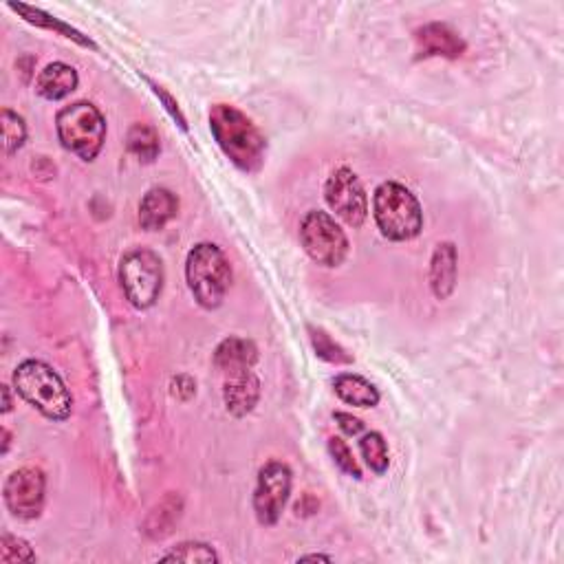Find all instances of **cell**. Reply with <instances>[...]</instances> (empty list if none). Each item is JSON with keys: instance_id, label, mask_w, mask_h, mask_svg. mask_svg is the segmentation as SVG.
<instances>
[{"instance_id": "6da1fadb", "label": "cell", "mask_w": 564, "mask_h": 564, "mask_svg": "<svg viewBox=\"0 0 564 564\" xmlns=\"http://www.w3.org/2000/svg\"><path fill=\"white\" fill-rule=\"evenodd\" d=\"M210 128L223 153L243 172H256L265 159V137L252 119L230 104H216L210 111Z\"/></svg>"}, {"instance_id": "7a4b0ae2", "label": "cell", "mask_w": 564, "mask_h": 564, "mask_svg": "<svg viewBox=\"0 0 564 564\" xmlns=\"http://www.w3.org/2000/svg\"><path fill=\"white\" fill-rule=\"evenodd\" d=\"M14 388L29 406H34L47 419L64 421L73 410V397L62 377L40 360H25L14 371Z\"/></svg>"}, {"instance_id": "3957f363", "label": "cell", "mask_w": 564, "mask_h": 564, "mask_svg": "<svg viewBox=\"0 0 564 564\" xmlns=\"http://www.w3.org/2000/svg\"><path fill=\"white\" fill-rule=\"evenodd\" d=\"M375 223L388 241H410L423 227V212L415 194L397 181H386L373 197Z\"/></svg>"}, {"instance_id": "277c9868", "label": "cell", "mask_w": 564, "mask_h": 564, "mask_svg": "<svg viewBox=\"0 0 564 564\" xmlns=\"http://www.w3.org/2000/svg\"><path fill=\"white\" fill-rule=\"evenodd\" d=\"M186 280L194 300L203 309L221 307L232 282V267L221 247L212 243H199L197 247H192L186 260Z\"/></svg>"}, {"instance_id": "5b68a950", "label": "cell", "mask_w": 564, "mask_h": 564, "mask_svg": "<svg viewBox=\"0 0 564 564\" xmlns=\"http://www.w3.org/2000/svg\"><path fill=\"white\" fill-rule=\"evenodd\" d=\"M56 128L62 146L84 161H93L104 146L106 122L102 113L89 102L64 106L56 117Z\"/></svg>"}, {"instance_id": "8992f818", "label": "cell", "mask_w": 564, "mask_h": 564, "mask_svg": "<svg viewBox=\"0 0 564 564\" xmlns=\"http://www.w3.org/2000/svg\"><path fill=\"white\" fill-rule=\"evenodd\" d=\"M119 282L130 305L150 309L164 289V263L150 249H130L119 260Z\"/></svg>"}, {"instance_id": "52a82bcc", "label": "cell", "mask_w": 564, "mask_h": 564, "mask_svg": "<svg viewBox=\"0 0 564 564\" xmlns=\"http://www.w3.org/2000/svg\"><path fill=\"white\" fill-rule=\"evenodd\" d=\"M300 243L311 260L324 267H338L349 254V238L327 212L311 210L300 223Z\"/></svg>"}, {"instance_id": "ba28073f", "label": "cell", "mask_w": 564, "mask_h": 564, "mask_svg": "<svg viewBox=\"0 0 564 564\" xmlns=\"http://www.w3.org/2000/svg\"><path fill=\"white\" fill-rule=\"evenodd\" d=\"M291 494V470L285 463L269 461L258 472L254 512L260 525H276Z\"/></svg>"}, {"instance_id": "9c48e42d", "label": "cell", "mask_w": 564, "mask_h": 564, "mask_svg": "<svg viewBox=\"0 0 564 564\" xmlns=\"http://www.w3.org/2000/svg\"><path fill=\"white\" fill-rule=\"evenodd\" d=\"M324 199H327L329 208L335 212V216L351 225L360 227L366 221L368 214V199L362 181L349 168H338L333 175L327 179L324 186Z\"/></svg>"}, {"instance_id": "30bf717a", "label": "cell", "mask_w": 564, "mask_h": 564, "mask_svg": "<svg viewBox=\"0 0 564 564\" xmlns=\"http://www.w3.org/2000/svg\"><path fill=\"white\" fill-rule=\"evenodd\" d=\"M3 494L16 518H38L45 505V474L38 468H20L5 481Z\"/></svg>"}, {"instance_id": "8fae6325", "label": "cell", "mask_w": 564, "mask_h": 564, "mask_svg": "<svg viewBox=\"0 0 564 564\" xmlns=\"http://www.w3.org/2000/svg\"><path fill=\"white\" fill-rule=\"evenodd\" d=\"M417 51L419 58H430V56H441V58H459L465 51V42L459 38V34L448 25L441 23H430L417 31Z\"/></svg>"}, {"instance_id": "7c38bea8", "label": "cell", "mask_w": 564, "mask_h": 564, "mask_svg": "<svg viewBox=\"0 0 564 564\" xmlns=\"http://www.w3.org/2000/svg\"><path fill=\"white\" fill-rule=\"evenodd\" d=\"M179 201L168 188H153L139 203V223L146 232H159L175 219Z\"/></svg>"}, {"instance_id": "4fadbf2b", "label": "cell", "mask_w": 564, "mask_h": 564, "mask_svg": "<svg viewBox=\"0 0 564 564\" xmlns=\"http://www.w3.org/2000/svg\"><path fill=\"white\" fill-rule=\"evenodd\" d=\"M223 397L227 410H230L234 417H243L247 412H252L260 397V382L252 368L225 375Z\"/></svg>"}, {"instance_id": "5bb4252c", "label": "cell", "mask_w": 564, "mask_h": 564, "mask_svg": "<svg viewBox=\"0 0 564 564\" xmlns=\"http://www.w3.org/2000/svg\"><path fill=\"white\" fill-rule=\"evenodd\" d=\"M457 285V247L439 243L430 263V287L439 300H446Z\"/></svg>"}, {"instance_id": "9a60e30c", "label": "cell", "mask_w": 564, "mask_h": 564, "mask_svg": "<svg viewBox=\"0 0 564 564\" xmlns=\"http://www.w3.org/2000/svg\"><path fill=\"white\" fill-rule=\"evenodd\" d=\"M78 82V71L64 62H53L40 71L36 80V91L38 95L45 97V100L56 102L78 89Z\"/></svg>"}, {"instance_id": "2e32d148", "label": "cell", "mask_w": 564, "mask_h": 564, "mask_svg": "<svg viewBox=\"0 0 564 564\" xmlns=\"http://www.w3.org/2000/svg\"><path fill=\"white\" fill-rule=\"evenodd\" d=\"M258 360V349L254 342L243 338H227L219 344V349L214 353V364L221 368L225 375L247 371Z\"/></svg>"}, {"instance_id": "e0dca14e", "label": "cell", "mask_w": 564, "mask_h": 564, "mask_svg": "<svg viewBox=\"0 0 564 564\" xmlns=\"http://www.w3.org/2000/svg\"><path fill=\"white\" fill-rule=\"evenodd\" d=\"M333 388H335V395H338L344 404H349V406L373 408L379 404V390L362 375L342 373L333 379Z\"/></svg>"}, {"instance_id": "ac0fdd59", "label": "cell", "mask_w": 564, "mask_h": 564, "mask_svg": "<svg viewBox=\"0 0 564 564\" xmlns=\"http://www.w3.org/2000/svg\"><path fill=\"white\" fill-rule=\"evenodd\" d=\"M128 150L141 161H155L159 155V135L153 126L135 124L128 130Z\"/></svg>"}, {"instance_id": "d6986e66", "label": "cell", "mask_w": 564, "mask_h": 564, "mask_svg": "<svg viewBox=\"0 0 564 564\" xmlns=\"http://www.w3.org/2000/svg\"><path fill=\"white\" fill-rule=\"evenodd\" d=\"M360 450H362V457L366 465L375 474H384L388 470V463H390L388 446L379 432H366V435L360 439Z\"/></svg>"}, {"instance_id": "ffe728a7", "label": "cell", "mask_w": 564, "mask_h": 564, "mask_svg": "<svg viewBox=\"0 0 564 564\" xmlns=\"http://www.w3.org/2000/svg\"><path fill=\"white\" fill-rule=\"evenodd\" d=\"M164 562H219V556L210 545L203 542H181L166 556H161Z\"/></svg>"}, {"instance_id": "44dd1931", "label": "cell", "mask_w": 564, "mask_h": 564, "mask_svg": "<svg viewBox=\"0 0 564 564\" xmlns=\"http://www.w3.org/2000/svg\"><path fill=\"white\" fill-rule=\"evenodd\" d=\"M27 139V126L25 119L16 115L9 108H3V141H5V153L14 155L23 148Z\"/></svg>"}, {"instance_id": "7402d4cb", "label": "cell", "mask_w": 564, "mask_h": 564, "mask_svg": "<svg viewBox=\"0 0 564 564\" xmlns=\"http://www.w3.org/2000/svg\"><path fill=\"white\" fill-rule=\"evenodd\" d=\"M12 9H16V12L23 14V16L29 20V23H36V25H42V27H49V29H58V31H62V34L67 36V38L78 40L80 45H84V47H93V42H91V40H86V38H82V36L78 34V31L71 29V27H67V25L58 23V20H53L51 16L38 12V9H31V7H27V5H12Z\"/></svg>"}, {"instance_id": "603a6c76", "label": "cell", "mask_w": 564, "mask_h": 564, "mask_svg": "<svg viewBox=\"0 0 564 564\" xmlns=\"http://www.w3.org/2000/svg\"><path fill=\"white\" fill-rule=\"evenodd\" d=\"M34 560L36 553L31 551L25 540L9 534H5L3 540H0V562L16 564V562H34Z\"/></svg>"}, {"instance_id": "cb8c5ba5", "label": "cell", "mask_w": 564, "mask_h": 564, "mask_svg": "<svg viewBox=\"0 0 564 564\" xmlns=\"http://www.w3.org/2000/svg\"><path fill=\"white\" fill-rule=\"evenodd\" d=\"M329 452H331V457H333L335 465H338V468H340L344 474L353 476V479H362L360 465L355 463L353 452H351L349 446H346L344 439L331 437V439H329Z\"/></svg>"}, {"instance_id": "d4e9b609", "label": "cell", "mask_w": 564, "mask_h": 564, "mask_svg": "<svg viewBox=\"0 0 564 564\" xmlns=\"http://www.w3.org/2000/svg\"><path fill=\"white\" fill-rule=\"evenodd\" d=\"M311 340H313V349L324 360H329L333 364H344V362H351V357L346 355L338 344H335L327 333L320 331V329H311Z\"/></svg>"}, {"instance_id": "484cf974", "label": "cell", "mask_w": 564, "mask_h": 564, "mask_svg": "<svg viewBox=\"0 0 564 564\" xmlns=\"http://www.w3.org/2000/svg\"><path fill=\"white\" fill-rule=\"evenodd\" d=\"M335 421H338V426L342 428V432L344 435H349V437H357L360 435V432L364 430V423L357 419V417H353V415H349V412H335Z\"/></svg>"}, {"instance_id": "4316f807", "label": "cell", "mask_w": 564, "mask_h": 564, "mask_svg": "<svg viewBox=\"0 0 564 564\" xmlns=\"http://www.w3.org/2000/svg\"><path fill=\"white\" fill-rule=\"evenodd\" d=\"M307 560H311V562H331L333 558H329V556H320V553H313V556H302L300 558V562H307Z\"/></svg>"}, {"instance_id": "83f0119b", "label": "cell", "mask_w": 564, "mask_h": 564, "mask_svg": "<svg viewBox=\"0 0 564 564\" xmlns=\"http://www.w3.org/2000/svg\"><path fill=\"white\" fill-rule=\"evenodd\" d=\"M3 412H9L12 410V397H9V388L7 386H3Z\"/></svg>"}, {"instance_id": "f1b7e54d", "label": "cell", "mask_w": 564, "mask_h": 564, "mask_svg": "<svg viewBox=\"0 0 564 564\" xmlns=\"http://www.w3.org/2000/svg\"><path fill=\"white\" fill-rule=\"evenodd\" d=\"M3 437H5V446H3V454H7V450H9V432H7V430H3Z\"/></svg>"}]
</instances>
